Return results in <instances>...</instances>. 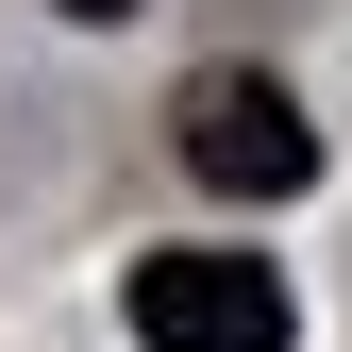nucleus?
<instances>
[{"label": "nucleus", "mask_w": 352, "mask_h": 352, "mask_svg": "<svg viewBox=\"0 0 352 352\" xmlns=\"http://www.w3.org/2000/svg\"><path fill=\"white\" fill-rule=\"evenodd\" d=\"M135 352H285L269 252H135Z\"/></svg>", "instance_id": "f03ea898"}, {"label": "nucleus", "mask_w": 352, "mask_h": 352, "mask_svg": "<svg viewBox=\"0 0 352 352\" xmlns=\"http://www.w3.org/2000/svg\"><path fill=\"white\" fill-rule=\"evenodd\" d=\"M67 17H135V0H67Z\"/></svg>", "instance_id": "7ed1b4c3"}, {"label": "nucleus", "mask_w": 352, "mask_h": 352, "mask_svg": "<svg viewBox=\"0 0 352 352\" xmlns=\"http://www.w3.org/2000/svg\"><path fill=\"white\" fill-rule=\"evenodd\" d=\"M168 151H185L218 201H302L319 185V118H302L269 67H201L185 101H168Z\"/></svg>", "instance_id": "f257e3e1"}]
</instances>
